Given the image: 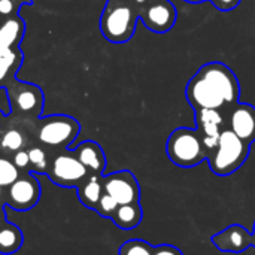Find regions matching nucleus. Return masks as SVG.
Wrapping results in <instances>:
<instances>
[{
    "label": "nucleus",
    "mask_w": 255,
    "mask_h": 255,
    "mask_svg": "<svg viewBox=\"0 0 255 255\" xmlns=\"http://www.w3.org/2000/svg\"><path fill=\"white\" fill-rule=\"evenodd\" d=\"M22 244L24 236L18 226L12 223H4L0 226V254H15L16 251H19Z\"/></svg>",
    "instance_id": "f3484780"
},
{
    "label": "nucleus",
    "mask_w": 255,
    "mask_h": 255,
    "mask_svg": "<svg viewBox=\"0 0 255 255\" xmlns=\"http://www.w3.org/2000/svg\"><path fill=\"white\" fill-rule=\"evenodd\" d=\"M136 10H137V13H139V10L142 9V7H145L146 4H149L151 1H155V0H127Z\"/></svg>",
    "instance_id": "c756f323"
},
{
    "label": "nucleus",
    "mask_w": 255,
    "mask_h": 255,
    "mask_svg": "<svg viewBox=\"0 0 255 255\" xmlns=\"http://www.w3.org/2000/svg\"><path fill=\"white\" fill-rule=\"evenodd\" d=\"M16 61H18V55H16V52H15L12 48H9L3 55H0V82L7 76L9 69H10Z\"/></svg>",
    "instance_id": "393cba45"
},
{
    "label": "nucleus",
    "mask_w": 255,
    "mask_h": 255,
    "mask_svg": "<svg viewBox=\"0 0 255 255\" xmlns=\"http://www.w3.org/2000/svg\"><path fill=\"white\" fill-rule=\"evenodd\" d=\"M102 176L103 175H94V173H90L88 178L85 181H82L79 184V187L76 188L78 191V197H79V202L88 208V209H93L96 208V205L99 203L100 197L103 196L105 190H103V182H102Z\"/></svg>",
    "instance_id": "2eb2a0df"
},
{
    "label": "nucleus",
    "mask_w": 255,
    "mask_h": 255,
    "mask_svg": "<svg viewBox=\"0 0 255 255\" xmlns=\"http://www.w3.org/2000/svg\"><path fill=\"white\" fill-rule=\"evenodd\" d=\"M73 154L87 167V170L90 173L103 175V172L106 169V157L99 143H96L93 140H85L76 146Z\"/></svg>",
    "instance_id": "4468645a"
},
{
    "label": "nucleus",
    "mask_w": 255,
    "mask_h": 255,
    "mask_svg": "<svg viewBox=\"0 0 255 255\" xmlns=\"http://www.w3.org/2000/svg\"><path fill=\"white\" fill-rule=\"evenodd\" d=\"M7 49H9V46H7V45H6V43L3 42V39L0 37V55H3V54H4V52L7 51Z\"/></svg>",
    "instance_id": "7c9ffc66"
},
{
    "label": "nucleus",
    "mask_w": 255,
    "mask_h": 255,
    "mask_svg": "<svg viewBox=\"0 0 255 255\" xmlns=\"http://www.w3.org/2000/svg\"><path fill=\"white\" fill-rule=\"evenodd\" d=\"M194 121L197 126L196 128L199 130L202 140L211 154L218 145L223 130L227 128L226 112L220 109H199L194 111Z\"/></svg>",
    "instance_id": "9d476101"
},
{
    "label": "nucleus",
    "mask_w": 255,
    "mask_h": 255,
    "mask_svg": "<svg viewBox=\"0 0 255 255\" xmlns=\"http://www.w3.org/2000/svg\"><path fill=\"white\" fill-rule=\"evenodd\" d=\"M253 242H254V247H255V223H254V227H253Z\"/></svg>",
    "instance_id": "473e14b6"
},
{
    "label": "nucleus",
    "mask_w": 255,
    "mask_h": 255,
    "mask_svg": "<svg viewBox=\"0 0 255 255\" xmlns=\"http://www.w3.org/2000/svg\"><path fill=\"white\" fill-rule=\"evenodd\" d=\"M12 1H15V0H12Z\"/></svg>",
    "instance_id": "f704fd0d"
},
{
    "label": "nucleus",
    "mask_w": 255,
    "mask_h": 255,
    "mask_svg": "<svg viewBox=\"0 0 255 255\" xmlns=\"http://www.w3.org/2000/svg\"><path fill=\"white\" fill-rule=\"evenodd\" d=\"M13 164L19 169V170H24L30 166V158H28V151H24V149H19L15 152L13 155Z\"/></svg>",
    "instance_id": "a878e982"
},
{
    "label": "nucleus",
    "mask_w": 255,
    "mask_h": 255,
    "mask_svg": "<svg viewBox=\"0 0 255 255\" xmlns=\"http://www.w3.org/2000/svg\"><path fill=\"white\" fill-rule=\"evenodd\" d=\"M102 182L105 193L114 197L118 205L140 202V185L130 170H118L102 176Z\"/></svg>",
    "instance_id": "1a4fd4ad"
},
{
    "label": "nucleus",
    "mask_w": 255,
    "mask_h": 255,
    "mask_svg": "<svg viewBox=\"0 0 255 255\" xmlns=\"http://www.w3.org/2000/svg\"><path fill=\"white\" fill-rule=\"evenodd\" d=\"M13 105L21 112H34L40 109V91L31 85H19L13 93Z\"/></svg>",
    "instance_id": "a211bd4d"
},
{
    "label": "nucleus",
    "mask_w": 255,
    "mask_h": 255,
    "mask_svg": "<svg viewBox=\"0 0 255 255\" xmlns=\"http://www.w3.org/2000/svg\"><path fill=\"white\" fill-rule=\"evenodd\" d=\"M40 199V184L34 175H22L4 191V203L13 211L25 212L37 205Z\"/></svg>",
    "instance_id": "6e6552de"
},
{
    "label": "nucleus",
    "mask_w": 255,
    "mask_h": 255,
    "mask_svg": "<svg viewBox=\"0 0 255 255\" xmlns=\"http://www.w3.org/2000/svg\"><path fill=\"white\" fill-rule=\"evenodd\" d=\"M197 72L218 88L229 108L239 102V96H241L239 79L229 66L220 61H209L203 64Z\"/></svg>",
    "instance_id": "0eeeda50"
},
{
    "label": "nucleus",
    "mask_w": 255,
    "mask_h": 255,
    "mask_svg": "<svg viewBox=\"0 0 255 255\" xmlns=\"http://www.w3.org/2000/svg\"><path fill=\"white\" fill-rule=\"evenodd\" d=\"M79 133V123L72 117L54 115L46 120L39 127V142L46 146H67L70 145Z\"/></svg>",
    "instance_id": "39448f33"
},
{
    "label": "nucleus",
    "mask_w": 255,
    "mask_h": 255,
    "mask_svg": "<svg viewBox=\"0 0 255 255\" xmlns=\"http://www.w3.org/2000/svg\"><path fill=\"white\" fill-rule=\"evenodd\" d=\"M118 202L114 199V197H111L108 193H103V196L100 197V200H99V203L96 205V208H94V211L100 215V217H103V218H112L114 217V214H115V211L118 209Z\"/></svg>",
    "instance_id": "b1692460"
},
{
    "label": "nucleus",
    "mask_w": 255,
    "mask_h": 255,
    "mask_svg": "<svg viewBox=\"0 0 255 255\" xmlns=\"http://www.w3.org/2000/svg\"><path fill=\"white\" fill-rule=\"evenodd\" d=\"M1 199H3V188H1V187H0V203H1V202H3V200H1Z\"/></svg>",
    "instance_id": "72a5a7b5"
},
{
    "label": "nucleus",
    "mask_w": 255,
    "mask_h": 255,
    "mask_svg": "<svg viewBox=\"0 0 255 255\" xmlns=\"http://www.w3.org/2000/svg\"><path fill=\"white\" fill-rule=\"evenodd\" d=\"M22 28L24 25L18 18H9L0 25V37L9 48H12L19 40Z\"/></svg>",
    "instance_id": "6ab92c4d"
},
{
    "label": "nucleus",
    "mask_w": 255,
    "mask_h": 255,
    "mask_svg": "<svg viewBox=\"0 0 255 255\" xmlns=\"http://www.w3.org/2000/svg\"><path fill=\"white\" fill-rule=\"evenodd\" d=\"M25 145V137L24 134L16 130V128H10L7 130L3 136H1V140H0V146L4 149V151H9V152H16L19 149H22Z\"/></svg>",
    "instance_id": "412c9836"
},
{
    "label": "nucleus",
    "mask_w": 255,
    "mask_h": 255,
    "mask_svg": "<svg viewBox=\"0 0 255 255\" xmlns=\"http://www.w3.org/2000/svg\"><path fill=\"white\" fill-rule=\"evenodd\" d=\"M142 218H143V211L140 203H128V205H120L111 220L121 230H133L142 223Z\"/></svg>",
    "instance_id": "dca6fc26"
},
{
    "label": "nucleus",
    "mask_w": 255,
    "mask_h": 255,
    "mask_svg": "<svg viewBox=\"0 0 255 255\" xmlns=\"http://www.w3.org/2000/svg\"><path fill=\"white\" fill-rule=\"evenodd\" d=\"M211 242L218 251L229 254H241L254 247L253 233L241 224H232L215 233L211 238Z\"/></svg>",
    "instance_id": "f8f14e48"
},
{
    "label": "nucleus",
    "mask_w": 255,
    "mask_h": 255,
    "mask_svg": "<svg viewBox=\"0 0 255 255\" xmlns=\"http://www.w3.org/2000/svg\"><path fill=\"white\" fill-rule=\"evenodd\" d=\"M48 178L58 187L64 188H78L82 181L90 175L87 167L76 158L75 154L63 152L54 157L48 172Z\"/></svg>",
    "instance_id": "20e7f679"
},
{
    "label": "nucleus",
    "mask_w": 255,
    "mask_h": 255,
    "mask_svg": "<svg viewBox=\"0 0 255 255\" xmlns=\"http://www.w3.org/2000/svg\"><path fill=\"white\" fill-rule=\"evenodd\" d=\"M139 18L151 31L166 33L175 25L178 10L170 0H155L139 10Z\"/></svg>",
    "instance_id": "9b49d317"
},
{
    "label": "nucleus",
    "mask_w": 255,
    "mask_h": 255,
    "mask_svg": "<svg viewBox=\"0 0 255 255\" xmlns=\"http://www.w3.org/2000/svg\"><path fill=\"white\" fill-rule=\"evenodd\" d=\"M120 255H154V247L142 239H130L121 245Z\"/></svg>",
    "instance_id": "aec40b11"
},
{
    "label": "nucleus",
    "mask_w": 255,
    "mask_h": 255,
    "mask_svg": "<svg viewBox=\"0 0 255 255\" xmlns=\"http://www.w3.org/2000/svg\"><path fill=\"white\" fill-rule=\"evenodd\" d=\"M19 176V169L13 164V161L0 157V187L7 188Z\"/></svg>",
    "instance_id": "4be33fe9"
},
{
    "label": "nucleus",
    "mask_w": 255,
    "mask_h": 255,
    "mask_svg": "<svg viewBox=\"0 0 255 255\" xmlns=\"http://www.w3.org/2000/svg\"><path fill=\"white\" fill-rule=\"evenodd\" d=\"M250 151L251 143L242 140L232 130L224 128L218 145L208 157L209 167L217 176H230L245 164L250 157Z\"/></svg>",
    "instance_id": "f03ea898"
},
{
    "label": "nucleus",
    "mask_w": 255,
    "mask_h": 255,
    "mask_svg": "<svg viewBox=\"0 0 255 255\" xmlns=\"http://www.w3.org/2000/svg\"><path fill=\"white\" fill-rule=\"evenodd\" d=\"M185 96L194 111L199 109L224 111L226 108H229L218 88L214 84H211L205 76H202L199 72H196V75L188 81L185 87Z\"/></svg>",
    "instance_id": "423d86ee"
},
{
    "label": "nucleus",
    "mask_w": 255,
    "mask_h": 255,
    "mask_svg": "<svg viewBox=\"0 0 255 255\" xmlns=\"http://www.w3.org/2000/svg\"><path fill=\"white\" fill-rule=\"evenodd\" d=\"M137 10L127 0H108L100 18V30L112 43L128 42L136 30Z\"/></svg>",
    "instance_id": "7ed1b4c3"
},
{
    "label": "nucleus",
    "mask_w": 255,
    "mask_h": 255,
    "mask_svg": "<svg viewBox=\"0 0 255 255\" xmlns=\"http://www.w3.org/2000/svg\"><path fill=\"white\" fill-rule=\"evenodd\" d=\"M28 158H30V166L31 170L37 175H46L48 172V161H46V154L42 148L34 146L28 149Z\"/></svg>",
    "instance_id": "5701e85b"
},
{
    "label": "nucleus",
    "mask_w": 255,
    "mask_h": 255,
    "mask_svg": "<svg viewBox=\"0 0 255 255\" xmlns=\"http://www.w3.org/2000/svg\"><path fill=\"white\" fill-rule=\"evenodd\" d=\"M166 154L175 166L182 169L196 167L209 157L199 130L190 127H178L169 134Z\"/></svg>",
    "instance_id": "f257e3e1"
},
{
    "label": "nucleus",
    "mask_w": 255,
    "mask_h": 255,
    "mask_svg": "<svg viewBox=\"0 0 255 255\" xmlns=\"http://www.w3.org/2000/svg\"><path fill=\"white\" fill-rule=\"evenodd\" d=\"M226 118L229 130L248 143L255 142V108L253 105L238 102L229 108Z\"/></svg>",
    "instance_id": "ddd939ff"
},
{
    "label": "nucleus",
    "mask_w": 255,
    "mask_h": 255,
    "mask_svg": "<svg viewBox=\"0 0 255 255\" xmlns=\"http://www.w3.org/2000/svg\"><path fill=\"white\" fill-rule=\"evenodd\" d=\"M6 223V218H4V211L1 209V206H0V226L1 224H4Z\"/></svg>",
    "instance_id": "2f4dec72"
},
{
    "label": "nucleus",
    "mask_w": 255,
    "mask_h": 255,
    "mask_svg": "<svg viewBox=\"0 0 255 255\" xmlns=\"http://www.w3.org/2000/svg\"><path fill=\"white\" fill-rule=\"evenodd\" d=\"M154 255H184L182 251L173 245H169V244H163L160 247H155L154 248Z\"/></svg>",
    "instance_id": "bb28decb"
},
{
    "label": "nucleus",
    "mask_w": 255,
    "mask_h": 255,
    "mask_svg": "<svg viewBox=\"0 0 255 255\" xmlns=\"http://www.w3.org/2000/svg\"><path fill=\"white\" fill-rule=\"evenodd\" d=\"M13 1L12 0H0V18L9 16L13 10Z\"/></svg>",
    "instance_id": "c85d7f7f"
},
{
    "label": "nucleus",
    "mask_w": 255,
    "mask_h": 255,
    "mask_svg": "<svg viewBox=\"0 0 255 255\" xmlns=\"http://www.w3.org/2000/svg\"><path fill=\"white\" fill-rule=\"evenodd\" d=\"M209 1H212L214 6L218 7L220 10H232L241 3V0H209Z\"/></svg>",
    "instance_id": "cd10ccee"
}]
</instances>
